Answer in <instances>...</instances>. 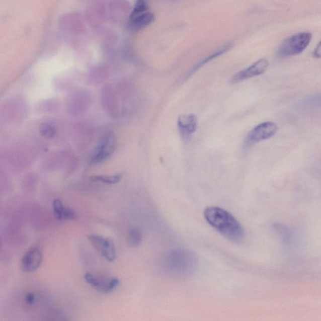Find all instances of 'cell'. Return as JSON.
I'll return each mask as SVG.
<instances>
[{
    "label": "cell",
    "mask_w": 321,
    "mask_h": 321,
    "mask_svg": "<svg viewBox=\"0 0 321 321\" xmlns=\"http://www.w3.org/2000/svg\"><path fill=\"white\" fill-rule=\"evenodd\" d=\"M204 217L215 230L231 241L243 238L244 229L240 222L228 211L217 206H211L204 211Z\"/></svg>",
    "instance_id": "1"
},
{
    "label": "cell",
    "mask_w": 321,
    "mask_h": 321,
    "mask_svg": "<svg viewBox=\"0 0 321 321\" xmlns=\"http://www.w3.org/2000/svg\"><path fill=\"white\" fill-rule=\"evenodd\" d=\"M163 266L168 273L173 276H189L197 269L198 259L192 251L175 249L166 255Z\"/></svg>",
    "instance_id": "2"
},
{
    "label": "cell",
    "mask_w": 321,
    "mask_h": 321,
    "mask_svg": "<svg viewBox=\"0 0 321 321\" xmlns=\"http://www.w3.org/2000/svg\"><path fill=\"white\" fill-rule=\"evenodd\" d=\"M312 39L310 32H302L292 35L283 42L277 49V57L285 58L300 54L306 49Z\"/></svg>",
    "instance_id": "3"
},
{
    "label": "cell",
    "mask_w": 321,
    "mask_h": 321,
    "mask_svg": "<svg viewBox=\"0 0 321 321\" xmlns=\"http://www.w3.org/2000/svg\"><path fill=\"white\" fill-rule=\"evenodd\" d=\"M278 131V126L273 122H265L257 125L247 134L244 147L248 149L258 142L273 137Z\"/></svg>",
    "instance_id": "4"
},
{
    "label": "cell",
    "mask_w": 321,
    "mask_h": 321,
    "mask_svg": "<svg viewBox=\"0 0 321 321\" xmlns=\"http://www.w3.org/2000/svg\"><path fill=\"white\" fill-rule=\"evenodd\" d=\"M117 139L114 132H107L102 137L95 152L92 156V164H97L108 159L114 153L116 148Z\"/></svg>",
    "instance_id": "5"
},
{
    "label": "cell",
    "mask_w": 321,
    "mask_h": 321,
    "mask_svg": "<svg viewBox=\"0 0 321 321\" xmlns=\"http://www.w3.org/2000/svg\"><path fill=\"white\" fill-rule=\"evenodd\" d=\"M88 239L97 252L109 262H114L117 257L115 244L109 238L96 235H89Z\"/></svg>",
    "instance_id": "6"
},
{
    "label": "cell",
    "mask_w": 321,
    "mask_h": 321,
    "mask_svg": "<svg viewBox=\"0 0 321 321\" xmlns=\"http://www.w3.org/2000/svg\"><path fill=\"white\" fill-rule=\"evenodd\" d=\"M84 279L86 282L94 289L103 294H109L113 292L120 284V281L116 277L104 278V277H98L91 273L86 274Z\"/></svg>",
    "instance_id": "7"
},
{
    "label": "cell",
    "mask_w": 321,
    "mask_h": 321,
    "mask_svg": "<svg viewBox=\"0 0 321 321\" xmlns=\"http://www.w3.org/2000/svg\"><path fill=\"white\" fill-rule=\"evenodd\" d=\"M269 65V60L266 58H262L253 63L246 69L242 70L233 76L231 83L236 84L249 79V78L257 77L262 74L267 70Z\"/></svg>",
    "instance_id": "8"
},
{
    "label": "cell",
    "mask_w": 321,
    "mask_h": 321,
    "mask_svg": "<svg viewBox=\"0 0 321 321\" xmlns=\"http://www.w3.org/2000/svg\"><path fill=\"white\" fill-rule=\"evenodd\" d=\"M43 261V252L39 247L30 249L22 257L20 267L23 271L32 272L39 268Z\"/></svg>",
    "instance_id": "9"
},
{
    "label": "cell",
    "mask_w": 321,
    "mask_h": 321,
    "mask_svg": "<svg viewBox=\"0 0 321 321\" xmlns=\"http://www.w3.org/2000/svg\"><path fill=\"white\" fill-rule=\"evenodd\" d=\"M178 128L183 141H188L197 131L198 119L193 114H183L178 119Z\"/></svg>",
    "instance_id": "10"
},
{
    "label": "cell",
    "mask_w": 321,
    "mask_h": 321,
    "mask_svg": "<svg viewBox=\"0 0 321 321\" xmlns=\"http://www.w3.org/2000/svg\"><path fill=\"white\" fill-rule=\"evenodd\" d=\"M154 20L153 13L146 12L130 17L128 25L132 30H140L149 26Z\"/></svg>",
    "instance_id": "11"
},
{
    "label": "cell",
    "mask_w": 321,
    "mask_h": 321,
    "mask_svg": "<svg viewBox=\"0 0 321 321\" xmlns=\"http://www.w3.org/2000/svg\"><path fill=\"white\" fill-rule=\"evenodd\" d=\"M53 210L54 215L58 220H76L78 219L77 213L72 208L66 207L62 201L55 199L53 201Z\"/></svg>",
    "instance_id": "12"
},
{
    "label": "cell",
    "mask_w": 321,
    "mask_h": 321,
    "mask_svg": "<svg viewBox=\"0 0 321 321\" xmlns=\"http://www.w3.org/2000/svg\"><path fill=\"white\" fill-rule=\"evenodd\" d=\"M232 47L233 44H231V43H228V44L224 45L223 47L220 48V49H218V50L215 51V52L211 53V54L208 55V57H206L204 58V59L200 61V62L193 68L192 72L190 73L191 74H192V73L196 72V71L199 70L201 67H202L203 66L206 64L208 62L215 59L216 58L220 57V56L222 55L224 53L227 52L228 51L230 50L231 48H232Z\"/></svg>",
    "instance_id": "13"
},
{
    "label": "cell",
    "mask_w": 321,
    "mask_h": 321,
    "mask_svg": "<svg viewBox=\"0 0 321 321\" xmlns=\"http://www.w3.org/2000/svg\"><path fill=\"white\" fill-rule=\"evenodd\" d=\"M123 177V173L112 176L96 175L93 176L90 180L93 182H101L108 185H114L119 183Z\"/></svg>",
    "instance_id": "14"
},
{
    "label": "cell",
    "mask_w": 321,
    "mask_h": 321,
    "mask_svg": "<svg viewBox=\"0 0 321 321\" xmlns=\"http://www.w3.org/2000/svg\"><path fill=\"white\" fill-rule=\"evenodd\" d=\"M130 246L132 247L138 246L142 241V234L138 229L132 228L129 230L127 236Z\"/></svg>",
    "instance_id": "15"
},
{
    "label": "cell",
    "mask_w": 321,
    "mask_h": 321,
    "mask_svg": "<svg viewBox=\"0 0 321 321\" xmlns=\"http://www.w3.org/2000/svg\"><path fill=\"white\" fill-rule=\"evenodd\" d=\"M274 228L276 232L278 233L283 242L288 243L289 242L290 239V233L285 226L282 225V224L277 223L274 224Z\"/></svg>",
    "instance_id": "16"
},
{
    "label": "cell",
    "mask_w": 321,
    "mask_h": 321,
    "mask_svg": "<svg viewBox=\"0 0 321 321\" xmlns=\"http://www.w3.org/2000/svg\"><path fill=\"white\" fill-rule=\"evenodd\" d=\"M40 133L47 138H52L56 134L55 127L48 123H42L39 127Z\"/></svg>",
    "instance_id": "17"
},
{
    "label": "cell",
    "mask_w": 321,
    "mask_h": 321,
    "mask_svg": "<svg viewBox=\"0 0 321 321\" xmlns=\"http://www.w3.org/2000/svg\"><path fill=\"white\" fill-rule=\"evenodd\" d=\"M307 106L321 108V94H314L307 98L303 103Z\"/></svg>",
    "instance_id": "18"
},
{
    "label": "cell",
    "mask_w": 321,
    "mask_h": 321,
    "mask_svg": "<svg viewBox=\"0 0 321 321\" xmlns=\"http://www.w3.org/2000/svg\"><path fill=\"white\" fill-rule=\"evenodd\" d=\"M25 301L28 305H33L35 301V296L33 293L29 292L25 295Z\"/></svg>",
    "instance_id": "19"
},
{
    "label": "cell",
    "mask_w": 321,
    "mask_h": 321,
    "mask_svg": "<svg viewBox=\"0 0 321 321\" xmlns=\"http://www.w3.org/2000/svg\"><path fill=\"white\" fill-rule=\"evenodd\" d=\"M313 56L316 58H321V40L315 47L314 52H313Z\"/></svg>",
    "instance_id": "20"
}]
</instances>
